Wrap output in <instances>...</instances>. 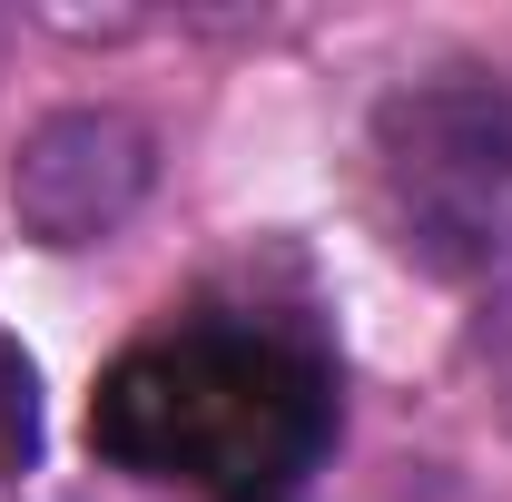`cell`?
<instances>
[{
	"instance_id": "obj_1",
	"label": "cell",
	"mask_w": 512,
	"mask_h": 502,
	"mask_svg": "<svg viewBox=\"0 0 512 502\" xmlns=\"http://www.w3.org/2000/svg\"><path fill=\"white\" fill-rule=\"evenodd\" d=\"M89 443L188 502H296L335 443V365L276 315L188 306L99 375Z\"/></svg>"
},
{
	"instance_id": "obj_2",
	"label": "cell",
	"mask_w": 512,
	"mask_h": 502,
	"mask_svg": "<svg viewBox=\"0 0 512 502\" xmlns=\"http://www.w3.org/2000/svg\"><path fill=\"white\" fill-rule=\"evenodd\" d=\"M365 188L404 266L453 286L512 266V79L493 69L404 79L365 128Z\"/></svg>"
},
{
	"instance_id": "obj_3",
	"label": "cell",
	"mask_w": 512,
	"mask_h": 502,
	"mask_svg": "<svg viewBox=\"0 0 512 502\" xmlns=\"http://www.w3.org/2000/svg\"><path fill=\"white\" fill-rule=\"evenodd\" d=\"M158 188V128L128 109H60L20 138L10 158V207L40 247H99L138 217Z\"/></svg>"
},
{
	"instance_id": "obj_4",
	"label": "cell",
	"mask_w": 512,
	"mask_h": 502,
	"mask_svg": "<svg viewBox=\"0 0 512 502\" xmlns=\"http://www.w3.org/2000/svg\"><path fill=\"white\" fill-rule=\"evenodd\" d=\"M30 453H40V375H30V355L0 335V483H20Z\"/></svg>"
}]
</instances>
